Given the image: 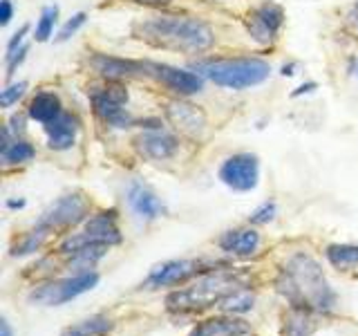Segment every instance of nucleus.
Here are the masks:
<instances>
[{"label": "nucleus", "instance_id": "obj_1", "mask_svg": "<svg viewBox=\"0 0 358 336\" xmlns=\"http://www.w3.org/2000/svg\"><path fill=\"white\" fill-rule=\"evenodd\" d=\"M132 36L159 50L201 54L215 45V34L210 25L193 16H152L137 20L132 25Z\"/></svg>", "mask_w": 358, "mask_h": 336}, {"label": "nucleus", "instance_id": "obj_2", "mask_svg": "<svg viewBox=\"0 0 358 336\" xmlns=\"http://www.w3.org/2000/svg\"><path fill=\"white\" fill-rule=\"evenodd\" d=\"M275 287L296 309L329 312L334 305V291L322 276L320 265L309 253L291 255L275 280Z\"/></svg>", "mask_w": 358, "mask_h": 336}, {"label": "nucleus", "instance_id": "obj_3", "mask_svg": "<svg viewBox=\"0 0 358 336\" xmlns=\"http://www.w3.org/2000/svg\"><path fill=\"white\" fill-rule=\"evenodd\" d=\"M246 285V274L233 272V269H217L206 276H201L197 283L186 289L173 291L166 298L168 309L173 312H195L210 305H217L222 298H227L233 291H238Z\"/></svg>", "mask_w": 358, "mask_h": 336}, {"label": "nucleus", "instance_id": "obj_4", "mask_svg": "<svg viewBox=\"0 0 358 336\" xmlns=\"http://www.w3.org/2000/svg\"><path fill=\"white\" fill-rule=\"evenodd\" d=\"M195 70L215 85L240 92L264 83L271 74V65L255 56H238V59H206L195 63Z\"/></svg>", "mask_w": 358, "mask_h": 336}, {"label": "nucleus", "instance_id": "obj_5", "mask_svg": "<svg viewBox=\"0 0 358 336\" xmlns=\"http://www.w3.org/2000/svg\"><path fill=\"white\" fill-rule=\"evenodd\" d=\"M90 101H92L94 115L108 123L112 128H130L134 119L126 110L128 104V90L121 83H108L103 88H94L90 92Z\"/></svg>", "mask_w": 358, "mask_h": 336}, {"label": "nucleus", "instance_id": "obj_6", "mask_svg": "<svg viewBox=\"0 0 358 336\" xmlns=\"http://www.w3.org/2000/svg\"><path fill=\"white\" fill-rule=\"evenodd\" d=\"M96 283H99V276L94 272H81V274L70 276V278L38 285L29 294V300L36 302V305H48V307L50 305H63V302L85 294V291H90Z\"/></svg>", "mask_w": 358, "mask_h": 336}, {"label": "nucleus", "instance_id": "obj_7", "mask_svg": "<svg viewBox=\"0 0 358 336\" xmlns=\"http://www.w3.org/2000/svg\"><path fill=\"white\" fill-rule=\"evenodd\" d=\"M220 179L233 190H253L260 179V160L253 153L231 155L220 166Z\"/></svg>", "mask_w": 358, "mask_h": 336}, {"label": "nucleus", "instance_id": "obj_8", "mask_svg": "<svg viewBox=\"0 0 358 336\" xmlns=\"http://www.w3.org/2000/svg\"><path fill=\"white\" fill-rule=\"evenodd\" d=\"M87 216V202L83 195L70 193L63 195L61 200H56L54 204L43 213L38 220V229L54 231V229H67L74 227Z\"/></svg>", "mask_w": 358, "mask_h": 336}, {"label": "nucleus", "instance_id": "obj_9", "mask_svg": "<svg viewBox=\"0 0 358 336\" xmlns=\"http://www.w3.org/2000/svg\"><path fill=\"white\" fill-rule=\"evenodd\" d=\"M145 72L148 76H155L164 88H168L171 92L179 94V97H190L201 92V76L195 72L182 70V67H173L166 63H145Z\"/></svg>", "mask_w": 358, "mask_h": 336}, {"label": "nucleus", "instance_id": "obj_10", "mask_svg": "<svg viewBox=\"0 0 358 336\" xmlns=\"http://www.w3.org/2000/svg\"><path fill=\"white\" fill-rule=\"evenodd\" d=\"M282 25H285V9L275 3H268V0L260 7H255L249 14V18H246V29H249L251 38L260 45L271 43Z\"/></svg>", "mask_w": 358, "mask_h": 336}, {"label": "nucleus", "instance_id": "obj_11", "mask_svg": "<svg viewBox=\"0 0 358 336\" xmlns=\"http://www.w3.org/2000/svg\"><path fill=\"white\" fill-rule=\"evenodd\" d=\"M201 269H204V260H168L152 269L148 280H145V287L162 289V287L182 285L193 276H197Z\"/></svg>", "mask_w": 358, "mask_h": 336}, {"label": "nucleus", "instance_id": "obj_12", "mask_svg": "<svg viewBox=\"0 0 358 336\" xmlns=\"http://www.w3.org/2000/svg\"><path fill=\"white\" fill-rule=\"evenodd\" d=\"M90 65H92L99 72V76L108 83H121V81H126V78L141 76V74L148 76V72H145V63L119 59V56H108V54H99V52L90 59Z\"/></svg>", "mask_w": 358, "mask_h": 336}, {"label": "nucleus", "instance_id": "obj_13", "mask_svg": "<svg viewBox=\"0 0 358 336\" xmlns=\"http://www.w3.org/2000/svg\"><path fill=\"white\" fill-rule=\"evenodd\" d=\"M166 117L179 132L188 134V137H197V134H201L206 128L204 112L193 104H186L182 99L166 104Z\"/></svg>", "mask_w": 358, "mask_h": 336}, {"label": "nucleus", "instance_id": "obj_14", "mask_svg": "<svg viewBox=\"0 0 358 336\" xmlns=\"http://www.w3.org/2000/svg\"><path fill=\"white\" fill-rule=\"evenodd\" d=\"M134 146H137V150L145 160H152V162L171 160L179 150V141L175 134L164 132V130H148L139 134V137L134 139Z\"/></svg>", "mask_w": 358, "mask_h": 336}, {"label": "nucleus", "instance_id": "obj_15", "mask_svg": "<svg viewBox=\"0 0 358 336\" xmlns=\"http://www.w3.org/2000/svg\"><path fill=\"white\" fill-rule=\"evenodd\" d=\"M87 240L92 244H119L121 242V231L117 227V218H115V211H103V213H96L87 222H85V231Z\"/></svg>", "mask_w": 358, "mask_h": 336}, {"label": "nucleus", "instance_id": "obj_16", "mask_svg": "<svg viewBox=\"0 0 358 336\" xmlns=\"http://www.w3.org/2000/svg\"><path fill=\"white\" fill-rule=\"evenodd\" d=\"M45 134H48V146L52 150H70L76 144L78 119L70 112H63L61 117L45 126Z\"/></svg>", "mask_w": 358, "mask_h": 336}, {"label": "nucleus", "instance_id": "obj_17", "mask_svg": "<svg viewBox=\"0 0 358 336\" xmlns=\"http://www.w3.org/2000/svg\"><path fill=\"white\" fill-rule=\"evenodd\" d=\"M260 246V233L255 229H233L220 238V249L238 258H249Z\"/></svg>", "mask_w": 358, "mask_h": 336}, {"label": "nucleus", "instance_id": "obj_18", "mask_svg": "<svg viewBox=\"0 0 358 336\" xmlns=\"http://www.w3.org/2000/svg\"><path fill=\"white\" fill-rule=\"evenodd\" d=\"M128 204L143 220H155V218H159L162 213L166 211L164 202L157 197L148 186H143V184H132L130 186V190H128Z\"/></svg>", "mask_w": 358, "mask_h": 336}, {"label": "nucleus", "instance_id": "obj_19", "mask_svg": "<svg viewBox=\"0 0 358 336\" xmlns=\"http://www.w3.org/2000/svg\"><path fill=\"white\" fill-rule=\"evenodd\" d=\"M36 157V148L25 141L14 137L11 139V130L5 126L3 128V144H0V160L5 166H18V164H27Z\"/></svg>", "mask_w": 358, "mask_h": 336}, {"label": "nucleus", "instance_id": "obj_20", "mask_svg": "<svg viewBox=\"0 0 358 336\" xmlns=\"http://www.w3.org/2000/svg\"><path fill=\"white\" fill-rule=\"evenodd\" d=\"M27 115H29V119L43 123V126H48V123H52L56 117L63 115V106H61L59 94H54V92H38L36 97L29 101Z\"/></svg>", "mask_w": 358, "mask_h": 336}, {"label": "nucleus", "instance_id": "obj_21", "mask_svg": "<svg viewBox=\"0 0 358 336\" xmlns=\"http://www.w3.org/2000/svg\"><path fill=\"white\" fill-rule=\"evenodd\" d=\"M246 332H249V325L244 321H235L231 316V318H213L199 323L188 336H242Z\"/></svg>", "mask_w": 358, "mask_h": 336}, {"label": "nucleus", "instance_id": "obj_22", "mask_svg": "<svg viewBox=\"0 0 358 336\" xmlns=\"http://www.w3.org/2000/svg\"><path fill=\"white\" fill-rule=\"evenodd\" d=\"M112 330V321L108 316H92L67 328L61 336H106Z\"/></svg>", "mask_w": 358, "mask_h": 336}, {"label": "nucleus", "instance_id": "obj_23", "mask_svg": "<svg viewBox=\"0 0 358 336\" xmlns=\"http://www.w3.org/2000/svg\"><path fill=\"white\" fill-rule=\"evenodd\" d=\"M327 260L336 267V269H352V267H358V246L354 244H331L327 246Z\"/></svg>", "mask_w": 358, "mask_h": 336}, {"label": "nucleus", "instance_id": "obj_24", "mask_svg": "<svg viewBox=\"0 0 358 336\" xmlns=\"http://www.w3.org/2000/svg\"><path fill=\"white\" fill-rule=\"evenodd\" d=\"M313 321L307 309H291L285 318V332L282 336H311Z\"/></svg>", "mask_w": 358, "mask_h": 336}, {"label": "nucleus", "instance_id": "obj_25", "mask_svg": "<svg viewBox=\"0 0 358 336\" xmlns=\"http://www.w3.org/2000/svg\"><path fill=\"white\" fill-rule=\"evenodd\" d=\"M253 302H255V296L251 294V291L246 289H238L233 291V294H229L227 298H222L217 302V307L224 312V314H246L253 309Z\"/></svg>", "mask_w": 358, "mask_h": 336}, {"label": "nucleus", "instance_id": "obj_26", "mask_svg": "<svg viewBox=\"0 0 358 336\" xmlns=\"http://www.w3.org/2000/svg\"><path fill=\"white\" fill-rule=\"evenodd\" d=\"M56 22H59V7H56V5L45 7L41 11V18L36 22V29H34V38H36V43L50 41V36L54 34Z\"/></svg>", "mask_w": 358, "mask_h": 336}, {"label": "nucleus", "instance_id": "obj_27", "mask_svg": "<svg viewBox=\"0 0 358 336\" xmlns=\"http://www.w3.org/2000/svg\"><path fill=\"white\" fill-rule=\"evenodd\" d=\"M45 235H48V231H45V229H36V231H31L27 235H22V238L14 246H11V255H14V258H22V255H29V253H34L36 249H41Z\"/></svg>", "mask_w": 358, "mask_h": 336}, {"label": "nucleus", "instance_id": "obj_28", "mask_svg": "<svg viewBox=\"0 0 358 336\" xmlns=\"http://www.w3.org/2000/svg\"><path fill=\"white\" fill-rule=\"evenodd\" d=\"M106 249H108L106 244H90V246H85V249L76 251V253L72 255V262L78 265V267H83L85 272H87V269L92 267L96 260H101V258H103Z\"/></svg>", "mask_w": 358, "mask_h": 336}, {"label": "nucleus", "instance_id": "obj_29", "mask_svg": "<svg viewBox=\"0 0 358 336\" xmlns=\"http://www.w3.org/2000/svg\"><path fill=\"white\" fill-rule=\"evenodd\" d=\"M25 92H27V81H18V83L7 85L3 92H0V106L11 108L14 104H18L22 97H25Z\"/></svg>", "mask_w": 358, "mask_h": 336}, {"label": "nucleus", "instance_id": "obj_30", "mask_svg": "<svg viewBox=\"0 0 358 336\" xmlns=\"http://www.w3.org/2000/svg\"><path fill=\"white\" fill-rule=\"evenodd\" d=\"M85 20H87V14H85V11H78V14H74V16L61 27V31H59V36H56V41H59V43L70 41V38L74 36V34L85 25Z\"/></svg>", "mask_w": 358, "mask_h": 336}, {"label": "nucleus", "instance_id": "obj_31", "mask_svg": "<svg viewBox=\"0 0 358 336\" xmlns=\"http://www.w3.org/2000/svg\"><path fill=\"white\" fill-rule=\"evenodd\" d=\"M275 218V204L273 202H264L262 206H257L253 213H251V222L253 224H266V222H271Z\"/></svg>", "mask_w": 358, "mask_h": 336}, {"label": "nucleus", "instance_id": "obj_32", "mask_svg": "<svg viewBox=\"0 0 358 336\" xmlns=\"http://www.w3.org/2000/svg\"><path fill=\"white\" fill-rule=\"evenodd\" d=\"M27 45H20V48L14 52V54H7V76L11 78L14 76V72H16V67L25 61V54H27Z\"/></svg>", "mask_w": 358, "mask_h": 336}, {"label": "nucleus", "instance_id": "obj_33", "mask_svg": "<svg viewBox=\"0 0 358 336\" xmlns=\"http://www.w3.org/2000/svg\"><path fill=\"white\" fill-rule=\"evenodd\" d=\"M27 31H29V25H22V27L14 34V36L9 38V43H7V54H14V52L20 48L22 41H25V36H27ZM7 54H5V56H7Z\"/></svg>", "mask_w": 358, "mask_h": 336}, {"label": "nucleus", "instance_id": "obj_34", "mask_svg": "<svg viewBox=\"0 0 358 336\" xmlns=\"http://www.w3.org/2000/svg\"><path fill=\"white\" fill-rule=\"evenodd\" d=\"M11 16H14V5H11V0H0V25H9L11 22Z\"/></svg>", "mask_w": 358, "mask_h": 336}, {"label": "nucleus", "instance_id": "obj_35", "mask_svg": "<svg viewBox=\"0 0 358 336\" xmlns=\"http://www.w3.org/2000/svg\"><path fill=\"white\" fill-rule=\"evenodd\" d=\"M7 128L11 130V134H14V137L22 134V130H25V115H14V117L9 119Z\"/></svg>", "mask_w": 358, "mask_h": 336}, {"label": "nucleus", "instance_id": "obj_36", "mask_svg": "<svg viewBox=\"0 0 358 336\" xmlns=\"http://www.w3.org/2000/svg\"><path fill=\"white\" fill-rule=\"evenodd\" d=\"M347 22H350V27L354 29V34L358 36V0L350 7V11H347Z\"/></svg>", "mask_w": 358, "mask_h": 336}, {"label": "nucleus", "instance_id": "obj_37", "mask_svg": "<svg viewBox=\"0 0 358 336\" xmlns=\"http://www.w3.org/2000/svg\"><path fill=\"white\" fill-rule=\"evenodd\" d=\"M132 3L143 5V7H168L173 0H132Z\"/></svg>", "mask_w": 358, "mask_h": 336}, {"label": "nucleus", "instance_id": "obj_38", "mask_svg": "<svg viewBox=\"0 0 358 336\" xmlns=\"http://www.w3.org/2000/svg\"><path fill=\"white\" fill-rule=\"evenodd\" d=\"M318 85L313 83V81H309V83H305V85H300L296 92H294V97H300V94H307V92H313V90H316Z\"/></svg>", "mask_w": 358, "mask_h": 336}, {"label": "nucleus", "instance_id": "obj_39", "mask_svg": "<svg viewBox=\"0 0 358 336\" xmlns=\"http://www.w3.org/2000/svg\"><path fill=\"white\" fill-rule=\"evenodd\" d=\"M294 70H296V63H289V65L282 67V74H285V76H294V74H296Z\"/></svg>", "mask_w": 358, "mask_h": 336}, {"label": "nucleus", "instance_id": "obj_40", "mask_svg": "<svg viewBox=\"0 0 358 336\" xmlns=\"http://www.w3.org/2000/svg\"><path fill=\"white\" fill-rule=\"evenodd\" d=\"M7 206H9V209H20V206H25V202H22V200H18V202H16V200H9V202H7Z\"/></svg>", "mask_w": 358, "mask_h": 336}, {"label": "nucleus", "instance_id": "obj_41", "mask_svg": "<svg viewBox=\"0 0 358 336\" xmlns=\"http://www.w3.org/2000/svg\"><path fill=\"white\" fill-rule=\"evenodd\" d=\"M0 330H3V336H11V330H9V323L3 318L0 321Z\"/></svg>", "mask_w": 358, "mask_h": 336}, {"label": "nucleus", "instance_id": "obj_42", "mask_svg": "<svg viewBox=\"0 0 358 336\" xmlns=\"http://www.w3.org/2000/svg\"><path fill=\"white\" fill-rule=\"evenodd\" d=\"M352 72H354L356 78H358V56H354V61H352Z\"/></svg>", "mask_w": 358, "mask_h": 336}]
</instances>
